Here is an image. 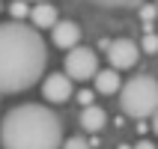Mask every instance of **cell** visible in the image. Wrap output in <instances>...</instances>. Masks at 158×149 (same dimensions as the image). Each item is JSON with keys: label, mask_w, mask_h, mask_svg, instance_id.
Segmentation results:
<instances>
[{"label": "cell", "mask_w": 158, "mask_h": 149, "mask_svg": "<svg viewBox=\"0 0 158 149\" xmlns=\"http://www.w3.org/2000/svg\"><path fill=\"white\" fill-rule=\"evenodd\" d=\"M45 63L48 48L39 30L24 21L0 24V96H15L39 84Z\"/></svg>", "instance_id": "obj_1"}, {"label": "cell", "mask_w": 158, "mask_h": 149, "mask_svg": "<svg viewBox=\"0 0 158 149\" xmlns=\"http://www.w3.org/2000/svg\"><path fill=\"white\" fill-rule=\"evenodd\" d=\"M63 140V119L36 101L9 107L0 119L3 149H60Z\"/></svg>", "instance_id": "obj_2"}, {"label": "cell", "mask_w": 158, "mask_h": 149, "mask_svg": "<svg viewBox=\"0 0 158 149\" xmlns=\"http://www.w3.org/2000/svg\"><path fill=\"white\" fill-rule=\"evenodd\" d=\"M119 107L131 119H149L158 110V81L152 75H134L119 87Z\"/></svg>", "instance_id": "obj_3"}, {"label": "cell", "mask_w": 158, "mask_h": 149, "mask_svg": "<svg viewBox=\"0 0 158 149\" xmlns=\"http://www.w3.org/2000/svg\"><path fill=\"white\" fill-rule=\"evenodd\" d=\"M96 72H98V57H96L93 48L78 45V48L66 51V72L63 75L69 81H89Z\"/></svg>", "instance_id": "obj_4"}, {"label": "cell", "mask_w": 158, "mask_h": 149, "mask_svg": "<svg viewBox=\"0 0 158 149\" xmlns=\"http://www.w3.org/2000/svg\"><path fill=\"white\" fill-rule=\"evenodd\" d=\"M137 60H140L137 42H131V39H114V42H107V63H110V69H116V72L131 69Z\"/></svg>", "instance_id": "obj_5"}, {"label": "cell", "mask_w": 158, "mask_h": 149, "mask_svg": "<svg viewBox=\"0 0 158 149\" xmlns=\"http://www.w3.org/2000/svg\"><path fill=\"white\" fill-rule=\"evenodd\" d=\"M72 81L63 75V72H54V75H48L42 84V96L45 101H51V105H63V101H69L72 98Z\"/></svg>", "instance_id": "obj_6"}, {"label": "cell", "mask_w": 158, "mask_h": 149, "mask_svg": "<svg viewBox=\"0 0 158 149\" xmlns=\"http://www.w3.org/2000/svg\"><path fill=\"white\" fill-rule=\"evenodd\" d=\"M51 39H54L57 48L72 51V48L81 45V27L75 24V21H57V24L51 27Z\"/></svg>", "instance_id": "obj_7"}, {"label": "cell", "mask_w": 158, "mask_h": 149, "mask_svg": "<svg viewBox=\"0 0 158 149\" xmlns=\"http://www.w3.org/2000/svg\"><path fill=\"white\" fill-rule=\"evenodd\" d=\"M93 84H96V93L98 96H116L123 81H119V72L116 69H98L93 75Z\"/></svg>", "instance_id": "obj_8"}, {"label": "cell", "mask_w": 158, "mask_h": 149, "mask_svg": "<svg viewBox=\"0 0 158 149\" xmlns=\"http://www.w3.org/2000/svg\"><path fill=\"white\" fill-rule=\"evenodd\" d=\"M107 125V114H105V107H98V105H89L81 110V128L84 131H102Z\"/></svg>", "instance_id": "obj_9"}, {"label": "cell", "mask_w": 158, "mask_h": 149, "mask_svg": "<svg viewBox=\"0 0 158 149\" xmlns=\"http://www.w3.org/2000/svg\"><path fill=\"white\" fill-rule=\"evenodd\" d=\"M30 18H33V30L54 27L57 21H60V15H57V9H54L51 3H36V6L30 9Z\"/></svg>", "instance_id": "obj_10"}, {"label": "cell", "mask_w": 158, "mask_h": 149, "mask_svg": "<svg viewBox=\"0 0 158 149\" xmlns=\"http://www.w3.org/2000/svg\"><path fill=\"white\" fill-rule=\"evenodd\" d=\"M89 3L105 6V9H134V6H140L143 0H89Z\"/></svg>", "instance_id": "obj_11"}, {"label": "cell", "mask_w": 158, "mask_h": 149, "mask_svg": "<svg viewBox=\"0 0 158 149\" xmlns=\"http://www.w3.org/2000/svg\"><path fill=\"white\" fill-rule=\"evenodd\" d=\"M137 48H143L146 54H155V51H158V36H155V33H146V36L140 39V45H137Z\"/></svg>", "instance_id": "obj_12"}, {"label": "cell", "mask_w": 158, "mask_h": 149, "mask_svg": "<svg viewBox=\"0 0 158 149\" xmlns=\"http://www.w3.org/2000/svg\"><path fill=\"white\" fill-rule=\"evenodd\" d=\"M9 12H12V18H15V21H21L24 15H30V9H27V3H24V0H15V3L9 6Z\"/></svg>", "instance_id": "obj_13"}, {"label": "cell", "mask_w": 158, "mask_h": 149, "mask_svg": "<svg viewBox=\"0 0 158 149\" xmlns=\"http://www.w3.org/2000/svg\"><path fill=\"white\" fill-rule=\"evenodd\" d=\"M60 149H89V143L84 137H69V140H63Z\"/></svg>", "instance_id": "obj_14"}, {"label": "cell", "mask_w": 158, "mask_h": 149, "mask_svg": "<svg viewBox=\"0 0 158 149\" xmlns=\"http://www.w3.org/2000/svg\"><path fill=\"white\" fill-rule=\"evenodd\" d=\"M140 15L146 18V21H152V18H155V6H149V3H140Z\"/></svg>", "instance_id": "obj_15"}, {"label": "cell", "mask_w": 158, "mask_h": 149, "mask_svg": "<svg viewBox=\"0 0 158 149\" xmlns=\"http://www.w3.org/2000/svg\"><path fill=\"white\" fill-rule=\"evenodd\" d=\"M78 98H81V105H84V107H89V105H93V93H89V89H84Z\"/></svg>", "instance_id": "obj_16"}, {"label": "cell", "mask_w": 158, "mask_h": 149, "mask_svg": "<svg viewBox=\"0 0 158 149\" xmlns=\"http://www.w3.org/2000/svg\"><path fill=\"white\" fill-rule=\"evenodd\" d=\"M134 149H158V146H155V143H149V140H137V146H134Z\"/></svg>", "instance_id": "obj_17"}, {"label": "cell", "mask_w": 158, "mask_h": 149, "mask_svg": "<svg viewBox=\"0 0 158 149\" xmlns=\"http://www.w3.org/2000/svg\"><path fill=\"white\" fill-rule=\"evenodd\" d=\"M149 119H152V131H155V134H158V110H155V114H152V116H149Z\"/></svg>", "instance_id": "obj_18"}, {"label": "cell", "mask_w": 158, "mask_h": 149, "mask_svg": "<svg viewBox=\"0 0 158 149\" xmlns=\"http://www.w3.org/2000/svg\"><path fill=\"white\" fill-rule=\"evenodd\" d=\"M30 3H48V0H30Z\"/></svg>", "instance_id": "obj_19"}, {"label": "cell", "mask_w": 158, "mask_h": 149, "mask_svg": "<svg viewBox=\"0 0 158 149\" xmlns=\"http://www.w3.org/2000/svg\"><path fill=\"white\" fill-rule=\"evenodd\" d=\"M155 6H158V0H155Z\"/></svg>", "instance_id": "obj_20"}]
</instances>
